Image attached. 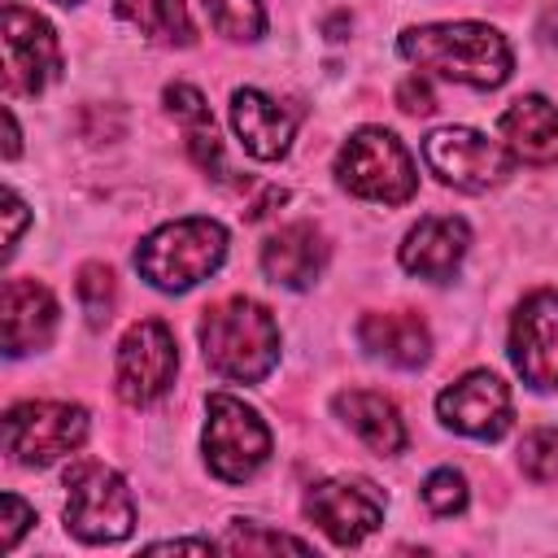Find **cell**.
<instances>
[{"label": "cell", "mask_w": 558, "mask_h": 558, "mask_svg": "<svg viewBox=\"0 0 558 558\" xmlns=\"http://www.w3.org/2000/svg\"><path fill=\"white\" fill-rule=\"evenodd\" d=\"M166 109H170L187 131L209 122V105H205V96H201L196 87H187V83H170V87H166Z\"/></svg>", "instance_id": "4316f807"}, {"label": "cell", "mask_w": 558, "mask_h": 558, "mask_svg": "<svg viewBox=\"0 0 558 558\" xmlns=\"http://www.w3.org/2000/svg\"><path fill=\"white\" fill-rule=\"evenodd\" d=\"M466 244H471V231L462 218H423L401 244V266L418 279H449Z\"/></svg>", "instance_id": "ac0fdd59"}, {"label": "cell", "mask_w": 558, "mask_h": 558, "mask_svg": "<svg viewBox=\"0 0 558 558\" xmlns=\"http://www.w3.org/2000/svg\"><path fill=\"white\" fill-rule=\"evenodd\" d=\"M423 161L432 166V174L449 187L462 192H484L497 187L510 174V153L506 144L471 131V126H440L423 140Z\"/></svg>", "instance_id": "ba28073f"}, {"label": "cell", "mask_w": 558, "mask_h": 558, "mask_svg": "<svg viewBox=\"0 0 558 558\" xmlns=\"http://www.w3.org/2000/svg\"><path fill=\"white\" fill-rule=\"evenodd\" d=\"M4 218H9V231H4V253H13V248H17V235H22V227H26V205L17 201V192H13V187L4 192Z\"/></svg>", "instance_id": "f546056e"}, {"label": "cell", "mask_w": 558, "mask_h": 558, "mask_svg": "<svg viewBox=\"0 0 558 558\" xmlns=\"http://www.w3.org/2000/svg\"><path fill=\"white\" fill-rule=\"evenodd\" d=\"M519 466L523 475H532L536 484H554L558 480V427H536L523 436L519 445Z\"/></svg>", "instance_id": "d4e9b609"}, {"label": "cell", "mask_w": 558, "mask_h": 558, "mask_svg": "<svg viewBox=\"0 0 558 558\" xmlns=\"http://www.w3.org/2000/svg\"><path fill=\"white\" fill-rule=\"evenodd\" d=\"M87 440V410L70 401H22L4 414V449L22 466H48Z\"/></svg>", "instance_id": "52a82bcc"}, {"label": "cell", "mask_w": 558, "mask_h": 558, "mask_svg": "<svg viewBox=\"0 0 558 558\" xmlns=\"http://www.w3.org/2000/svg\"><path fill=\"white\" fill-rule=\"evenodd\" d=\"M336 414H340L379 458L405 449V423H401V414H397V405H392L388 397L366 392V388H349V392L336 397Z\"/></svg>", "instance_id": "ffe728a7"}, {"label": "cell", "mask_w": 558, "mask_h": 558, "mask_svg": "<svg viewBox=\"0 0 558 558\" xmlns=\"http://www.w3.org/2000/svg\"><path fill=\"white\" fill-rule=\"evenodd\" d=\"M514 371L532 388H558V292H532L510 323Z\"/></svg>", "instance_id": "7c38bea8"}, {"label": "cell", "mask_w": 558, "mask_h": 558, "mask_svg": "<svg viewBox=\"0 0 558 558\" xmlns=\"http://www.w3.org/2000/svg\"><path fill=\"white\" fill-rule=\"evenodd\" d=\"M118 13L157 44H192V17L183 0H118Z\"/></svg>", "instance_id": "44dd1931"}, {"label": "cell", "mask_w": 558, "mask_h": 558, "mask_svg": "<svg viewBox=\"0 0 558 558\" xmlns=\"http://www.w3.org/2000/svg\"><path fill=\"white\" fill-rule=\"evenodd\" d=\"M401 57L427 74L471 83V87H501L510 78V44L480 22H436L410 26L397 39Z\"/></svg>", "instance_id": "6da1fadb"}, {"label": "cell", "mask_w": 558, "mask_h": 558, "mask_svg": "<svg viewBox=\"0 0 558 558\" xmlns=\"http://www.w3.org/2000/svg\"><path fill=\"white\" fill-rule=\"evenodd\" d=\"M65 527L87 545H113L135 527V501L122 475L105 462H74L65 471Z\"/></svg>", "instance_id": "5b68a950"}, {"label": "cell", "mask_w": 558, "mask_h": 558, "mask_svg": "<svg viewBox=\"0 0 558 558\" xmlns=\"http://www.w3.org/2000/svg\"><path fill=\"white\" fill-rule=\"evenodd\" d=\"M0 323H4V353L9 357L35 353L57 331V301L35 279H9L4 301H0Z\"/></svg>", "instance_id": "5bb4252c"}, {"label": "cell", "mask_w": 558, "mask_h": 558, "mask_svg": "<svg viewBox=\"0 0 558 558\" xmlns=\"http://www.w3.org/2000/svg\"><path fill=\"white\" fill-rule=\"evenodd\" d=\"M218 549H227V554H270V549H292V554H305L310 545H305V541H296V536L266 532L262 523L240 519V523H231V532L218 541Z\"/></svg>", "instance_id": "cb8c5ba5"}, {"label": "cell", "mask_w": 558, "mask_h": 558, "mask_svg": "<svg viewBox=\"0 0 558 558\" xmlns=\"http://www.w3.org/2000/svg\"><path fill=\"white\" fill-rule=\"evenodd\" d=\"M227 257V231L214 218H179L157 227L140 248L135 266L140 275L161 292H183L201 279H209Z\"/></svg>", "instance_id": "3957f363"}, {"label": "cell", "mask_w": 558, "mask_h": 558, "mask_svg": "<svg viewBox=\"0 0 558 558\" xmlns=\"http://www.w3.org/2000/svg\"><path fill=\"white\" fill-rule=\"evenodd\" d=\"M397 105H401L405 113H432V109H436L432 87H427L423 78H405V83L397 87Z\"/></svg>", "instance_id": "f1b7e54d"}, {"label": "cell", "mask_w": 558, "mask_h": 558, "mask_svg": "<svg viewBox=\"0 0 558 558\" xmlns=\"http://www.w3.org/2000/svg\"><path fill=\"white\" fill-rule=\"evenodd\" d=\"M357 340L366 353L401 366V371H414L427 362L432 353V336L423 327L418 314H405V310H388V314H366L357 323Z\"/></svg>", "instance_id": "d6986e66"}, {"label": "cell", "mask_w": 558, "mask_h": 558, "mask_svg": "<svg viewBox=\"0 0 558 558\" xmlns=\"http://www.w3.org/2000/svg\"><path fill=\"white\" fill-rule=\"evenodd\" d=\"M201 349L214 375L235 384H257L279 362V327L266 305L248 296L218 301L201 318Z\"/></svg>", "instance_id": "7a4b0ae2"}, {"label": "cell", "mask_w": 558, "mask_h": 558, "mask_svg": "<svg viewBox=\"0 0 558 558\" xmlns=\"http://www.w3.org/2000/svg\"><path fill=\"white\" fill-rule=\"evenodd\" d=\"M305 514L336 541L357 545L384 519V497L362 480H323L305 493Z\"/></svg>", "instance_id": "4fadbf2b"}, {"label": "cell", "mask_w": 558, "mask_h": 558, "mask_svg": "<svg viewBox=\"0 0 558 558\" xmlns=\"http://www.w3.org/2000/svg\"><path fill=\"white\" fill-rule=\"evenodd\" d=\"M61 74V48L52 26L22 4H4V87L13 96H39Z\"/></svg>", "instance_id": "9c48e42d"}, {"label": "cell", "mask_w": 558, "mask_h": 558, "mask_svg": "<svg viewBox=\"0 0 558 558\" xmlns=\"http://www.w3.org/2000/svg\"><path fill=\"white\" fill-rule=\"evenodd\" d=\"M501 144L510 157L527 161V166H549L558 161V105H549L545 96H519L501 122Z\"/></svg>", "instance_id": "9a60e30c"}, {"label": "cell", "mask_w": 558, "mask_h": 558, "mask_svg": "<svg viewBox=\"0 0 558 558\" xmlns=\"http://www.w3.org/2000/svg\"><path fill=\"white\" fill-rule=\"evenodd\" d=\"M231 126H235L240 144H244L257 161H275V157L288 153L296 122H292V113H288L279 100H270V96L244 87V92L231 96Z\"/></svg>", "instance_id": "e0dca14e"}, {"label": "cell", "mask_w": 558, "mask_h": 558, "mask_svg": "<svg viewBox=\"0 0 558 558\" xmlns=\"http://www.w3.org/2000/svg\"><path fill=\"white\" fill-rule=\"evenodd\" d=\"M327 244L314 222H288L262 244V270L283 288H310L323 275Z\"/></svg>", "instance_id": "2e32d148"}, {"label": "cell", "mask_w": 558, "mask_h": 558, "mask_svg": "<svg viewBox=\"0 0 558 558\" xmlns=\"http://www.w3.org/2000/svg\"><path fill=\"white\" fill-rule=\"evenodd\" d=\"M209 554V549H218L214 541H157V545H148V554Z\"/></svg>", "instance_id": "4dcf8cb0"}, {"label": "cell", "mask_w": 558, "mask_h": 558, "mask_svg": "<svg viewBox=\"0 0 558 558\" xmlns=\"http://www.w3.org/2000/svg\"><path fill=\"white\" fill-rule=\"evenodd\" d=\"M423 501H427V510H436V514H458V510L466 506V480H462L453 466H440V471L427 475Z\"/></svg>", "instance_id": "484cf974"}, {"label": "cell", "mask_w": 558, "mask_h": 558, "mask_svg": "<svg viewBox=\"0 0 558 558\" xmlns=\"http://www.w3.org/2000/svg\"><path fill=\"white\" fill-rule=\"evenodd\" d=\"M174 371H179V349H174V336H170L166 323L144 318V323H135L122 336V344H118V375L113 379H118V397L126 405L157 401L170 388Z\"/></svg>", "instance_id": "30bf717a"}, {"label": "cell", "mask_w": 558, "mask_h": 558, "mask_svg": "<svg viewBox=\"0 0 558 558\" xmlns=\"http://www.w3.org/2000/svg\"><path fill=\"white\" fill-rule=\"evenodd\" d=\"M205 13L227 39H257L266 31V13L257 0H205Z\"/></svg>", "instance_id": "7402d4cb"}, {"label": "cell", "mask_w": 558, "mask_h": 558, "mask_svg": "<svg viewBox=\"0 0 558 558\" xmlns=\"http://www.w3.org/2000/svg\"><path fill=\"white\" fill-rule=\"evenodd\" d=\"M266 458H270V432L257 418V410H248L231 392H214L209 397V418H205V462H209V471L227 484H244V480L257 475V466Z\"/></svg>", "instance_id": "8992f818"}, {"label": "cell", "mask_w": 558, "mask_h": 558, "mask_svg": "<svg viewBox=\"0 0 558 558\" xmlns=\"http://www.w3.org/2000/svg\"><path fill=\"white\" fill-rule=\"evenodd\" d=\"M57 4H78V0H57Z\"/></svg>", "instance_id": "d6a6232c"}, {"label": "cell", "mask_w": 558, "mask_h": 558, "mask_svg": "<svg viewBox=\"0 0 558 558\" xmlns=\"http://www.w3.org/2000/svg\"><path fill=\"white\" fill-rule=\"evenodd\" d=\"M0 510H4V519H0V523H4V527H0V549H13V545H17V536L35 523V510H31L17 493H4Z\"/></svg>", "instance_id": "83f0119b"}, {"label": "cell", "mask_w": 558, "mask_h": 558, "mask_svg": "<svg viewBox=\"0 0 558 558\" xmlns=\"http://www.w3.org/2000/svg\"><path fill=\"white\" fill-rule=\"evenodd\" d=\"M4 135H9V140H4V157H17V122H13L9 109H4Z\"/></svg>", "instance_id": "1f68e13d"}, {"label": "cell", "mask_w": 558, "mask_h": 558, "mask_svg": "<svg viewBox=\"0 0 558 558\" xmlns=\"http://www.w3.org/2000/svg\"><path fill=\"white\" fill-rule=\"evenodd\" d=\"M78 301H83V310H87V323L92 327H105L109 323V314H113V296H118V283H113V270L109 266H100V262H87L83 270H78Z\"/></svg>", "instance_id": "603a6c76"}, {"label": "cell", "mask_w": 558, "mask_h": 558, "mask_svg": "<svg viewBox=\"0 0 558 558\" xmlns=\"http://www.w3.org/2000/svg\"><path fill=\"white\" fill-rule=\"evenodd\" d=\"M336 179L353 196L379 201V205H401L418 187V174H414V161H410L405 144L384 126H362L340 144Z\"/></svg>", "instance_id": "277c9868"}, {"label": "cell", "mask_w": 558, "mask_h": 558, "mask_svg": "<svg viewBox=\"0 0 558 558\" xmlns=\"http://www.w3.org/2000/svg\"><path fill=\"white\" fill-rule=\"evenodd\" d=\"M436 414L475 440H497L510 427V388L493 371H471L436 397Z\"/></svg>", "instance_id": "8fae6325"}]
</instances>
